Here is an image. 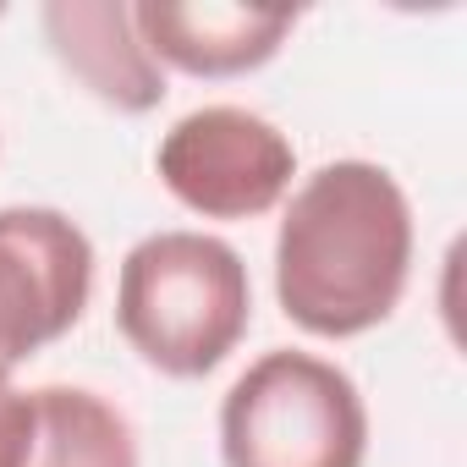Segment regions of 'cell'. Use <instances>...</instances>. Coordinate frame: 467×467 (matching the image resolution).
<instances>
[{
    "label": "cell",
    "instance_id": "1",
    "mask_svg": "<svg viewBox=\"0 0 467 467\" xmlns=\"http://www.w3.org/2000/svg\"><path fill=\"white\" fill-rule=\"evenodd\" d=\"M412 275V203L374 160L319 165L275 231L281 314L325 341L385 325Z\"/></svg>",
    "mask_w": 467,
    "mask_h": 467
},
{
    "label": "cell",
    "instance_id": "2",
    "mask_svg": "<svg viewBox=\"0 0 467 467\" xmlns=\"http://www.w3.org/2000/svg\"><path fill=\"white\" fill-rule=\"evenodd\" d=\"M254 325V281L243 254L203 231H154L116 275V330L127 347L171 374H214Z\"/></svg>",
    "mask_w": 467,
    "mask_h": 467
},
{
    "label": "cell",
    "instance_id": "3",
    "mask_svg": "<svg viewBox=\"0 0 467 467\" xmlns=\"http://www.w3.org/2000/svg\"><path fill=\"white\" fill-rule=\"evenodd\" d=\"M368 407L347 368L275 347L220 401L225 467H363Z\"/></svg>",
    "mask_w": 467,
    "mask_h": 467
},
{
    "label": "cell",
    "instance_id": "4",
    "mask_svg": "<svg viewBox=\"0 0 467 467\" xmlns=\"http://www.w3.org/2000/svg\"><path fill=\"white\" fill-rule=\"evenodd\" d=\"M154 171L171 198L203 220H254L292 192L297 149L275 121L243 105H203L160 138Z\"/></svg>",
    "mask_w": 467,
    "mask_h": 467
},
{
    "label": "cell",
    "instance_id": "5",
    "mask_svg": "<svg viewBox=\"0 0 467 467\" xmlns=\"http://www.w3.org/2000/svg\"><path fill=\"white\" fill-rule=\"evenodd\" d=\"M94 292L88 231L39 203L0 209V368H17L61 341Z\"/></svg>",
    "mask_w": 467,
    "mask_h": 467
},
{
    "label": "cell",
    "instance_id": "6",
    "mask_svg": "<svg viewBox=\"0 0 467 467\" xmlns=\"http://www.w3.org/2000/svg\"><path fill=\"white\" fill-rule=\"evenodd\" d=\"M56 61L110 110L143 116L165 99V67L138 39L132 6L121 0H50L39 12Z\"/></svg>",
    "mask_w": 467,
    "mask_h": 467
},
{
    "label": "cell",
    "instance_id": "7",
    "mask_svg": "<svg viewBox=\"0 0 467 467\" xmlns=\"http://www.w3.org/2000/svg\"><path fill=\"white\" fill-rule=\"evenodd\" d=\"M138 39L160 67H176L187 78H243L281 56L297 12H265V6H171V0H143L132 6Z\"/></svg>",
    "mask_w": 467,
    "mask_h": 467
},
{
    "label": "cell",
    "instance_id": "8",
    "mask_svg": "<svg viewBox=\"0 0 467 467\" xmlns=\"http://www.w3.org/2000/svg\"><path fill=\"white\" fill-rule=\"evenodd\" d=\"M39 434L28 467H138V434L116 401L83 385L34 390Z\"/></svg>",
    "mask_w": 467,
    "mask_h": 467
},
{
    "label": "cell",
    "instance_id": "9",
    "mask_svg": "<svg viewBox=\"0 0 467 467\" xmlns=\"http://www.w3.org/2000/svg\"><path fill=\"white\" fill-rule=\"evenodd\" d=\"M34 434H39L34 396L17 390L12 374L0 368V467H28V456H34Z\"/></svg>",
    "mask_w": 467,
    "mask_h": 467
},
{
    "label": "cell",
    "instance_id": "10",
    "mask_svg": "<svg viewBox=\"0 0 467 467\" xmlns=\"http://www.w3.org/2000/svg\"><path fill=\"white\" fill-rule=\"evenodd\" d=\"M0 17H6V6H0Z\"/></svg>",
    "mask_w": 467,
    "mask_h": 467
}]
</instances>
